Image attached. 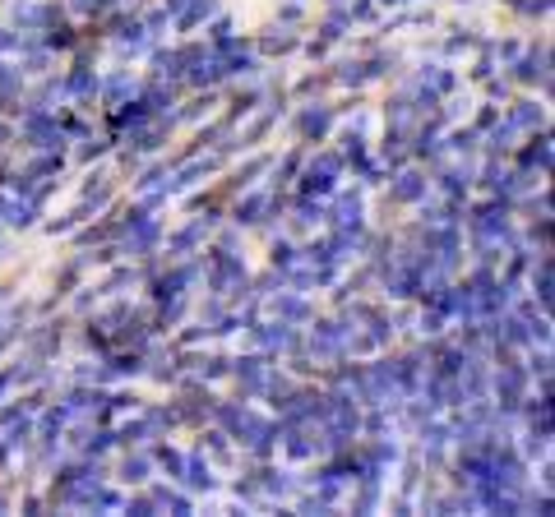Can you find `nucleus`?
<instances>
[{"mask_svg":"<svg viewBox=\"0 0 555 517\" xmlns=\"http://www.w3.org/2000/svg\"><path fill=\"white\" fill-rule=\"evenodd\" d=\"M190 485H204V490L213 485V476H209V466H204V462H194V466H190Z\"/></svg>","mask_w":555,"mask_h":517,"instance_id":"1","label":"nucleus"},{"mask_svg":"<svg viewBox=\"0 0 555 517\" xmlns=\"http://www.w3.org/2000/svg\"><path fill=\"white\" fill-rule=\"evenodd\" d=\"M144 471H149V466H144V462H139V457H134V462H130V466H125V476H130V481H144Z\"/></svg>","mask_w":555,"mask_h":517,"instance_id":"2","label":"nucleus"},{"mask_svg":"<svg viewBox=\"0 0 555 517\" xmlns=\"http://www.w3.org/2000/svg\"><path fill=\"white\" fill-rule=\"evenodd\" d=\"M5 388H9V374H0V393H5Z\"/></svg>","mask_w":555,"mask_h":517,"instance_id":"3","label":"nucleus"}]
</instances>
